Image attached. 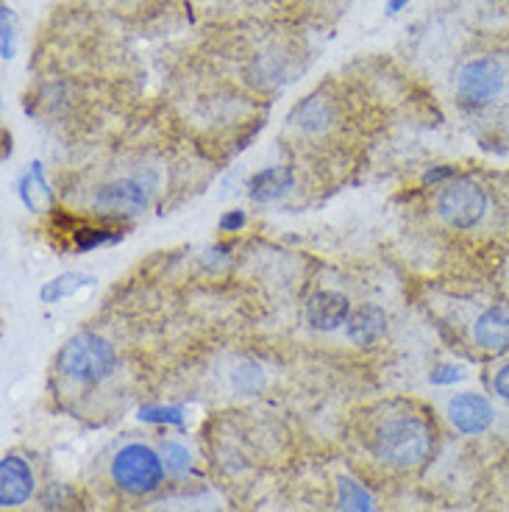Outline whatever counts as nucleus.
<instances>
[{"instance_id": "nucleus-15", "label": "nucleus", "mask_w": 509, "mask_h": 512, "mask_svg": "<svg viewBox=\"0 0 509 512\" xmlns=\"http://www.w3.org/2000/svg\"><path fill=\"white\" fill-rule=\"evenodd\" d=\"M92 284L90 276H78V273H64L59 279H53L51 284H45L42 287V301H48V304H56V301H62L67 295H73L81 287H87Z\"/></svg>"}, {"instance_id": "nucleus-5", "label": "nucleus", "mask_w": 509, "mask_h": 512, "mask_svg": "<svg viewBox=\"0 0 509 512\" xmlns=\"http://www.w3.org/2000/svg\"><path fill=\"white\" fill-rule=\"evenodd\" d=\"M92 206L103 218H137L148 209V190L137 179L109 181L95 192Z\"/></svg>"}, {"instance_id": "nucleus-6", "label": "nucleus", "mask_w": 509, "mask_h": 512, "mask_svg": "<svg viewBox=\"0 0 509 512\" xmlns=\"http://www.w3.org/2000/svg\"><path fill=\"white\" fill-rule=\"evenodd\" d=\"M504 84V73L496 59H473L457 73V92L468 106H484L496 98Z\"/></svg>"}, {"instance_id": "nucleus-7", "label": "nucleus", "mask_w": 509, "mask_h": 512, "mask_svg": "<svg viewBox=\"0 0 509 512\" xmlns=\"http://www.w3.org/2000/svg\"><path fill=\"white\" fill-rule=\"evenodd\" d=\"M448 418L465 435H482L484 429H490V423L496 418L493 404L484 396L476 393H459L448 401Z\"/></svg>"}, {"instance_id": "nucleus-8", "label": "nucleus", "mask_w": 509, "mask_h": 512, "mask_svg": "<svg viewBox=\"0 0 509 512\" xmlns=\"http://www.w3.org/2000/svg\"><path fill=\"white\" fill-rule=\"evenodd\" d=\"M348 315H351L348 298L343 293H334V290H320L306 304V320L318 332H334V329H340L345 320H348Z\"/></svg>"}, {"instance_id": "nucleus-16", "label": "nucleus", "mask_w": 509, "mask_h": 512, "mask_svg": "<svg viewBox=\"0 0 509 512\" xmlns=\"http://www.w3.org/2000/svg\"><path fill=\"white\" fill-rule=\"evenodd\" d=\"M159 457L165 462V468L170 474H187L190 471V451L181 443H162Z\"/></svg>"}, {"instance_id": "nucleus-17", "label": "nucleus", "mask_w": 509, "mask_h": 512, "mask_svg": "<svg viewBox=\"0 0 509 512\" xmlns=\"http://www.w3.org/2000/svg\"><path fill=\"white\" fill-rule=\"evenodd\" d=\"M140 421H151V423H181L184 415H181L176 407H145L140 412Z\"/></svg>"}, {"instance_id": "nucleus-4", "label": "nucleus", "mask_w": 509, "mask_h": 512, "mask_svg": "<svg viewBox=\"0 0 509 512\" xmlns=\"http://www.w3.org/2000/svg\"><path fill=\"white\" fill-rule=\"evenodd\" d=\"M437 212L454 229H473L487 212V192L471 179H454L437 195Z\"/></svg>"}, {"instance_id": "nucleus-11", "label": "nucleus", "mask_w": 509, "mask_h": 512, "mask_svg": "<svg viewBox=\"0 0 509 512\" xmlns=\"http://www.w3.org/2000/svg\"><path fill=\"white\" fill-rule=\"evenodd\" d=\"M384 332H387V315L382 307H373V304L354 309L345 320V334L357 346H373Z\"/></svg>"}, {"instance_id": "nucleus-14", "label": "nucleus", "mask_w": 509, "mask_h": 512, "mask_svg": "<svg viewBox=\"0 0 509 512\" xmlns=\"http://www.w3.org/2000/svg\"><path fill=\"white\" fill-rule=\"evenodd\" d=\"M337 499H340V512H376L368 490L351 476L337 479Z\"/></svg>"}, {"instance_id": "nucleus-9", "label": "nucleus", "mask_w": 509, "mask_h": 512, "mask_svg": "<svg viewBox=\"0 0 509 512\" xmlns=\"http://www.w3.org/2000/svg\"><path fill=\"white\" fill-rule=\"evenodd\" d=\"M34 493V474L20 457H3L0 462V504L20 507Z\"/></svg>"}, {"instance_id": "nucleus-1", "label": "nucleus", "mask_w": 509, "mask_h": 512, "mask_svg": "<svg viewBox=\"0 0 509 512\" xmlns=\"http://www.w3.org/2000/svg\"><path fill=\"white\" fill-rule=\"evenodd\" d=\"M432 451V429L420 418H395L384 423L376 435V454L387 465L412 468L429 457Z\"/></svg>"}, {"instance_id": "nucleus-10", "label": "nucleus", "mask_w": 509, "mask_h": 512, "mask_svg": "<svg viewBox=\"0 0 509 512\" xmlns=\"http://www.w3.org/2000/svg\"><path fill=\"white\" fill-rule=\"evenodd\" d=\"M473 337H476V346H482L484 351L509 348V304L484 309L473 326Z\"/></svg>"}, {"instance_id": "nucleus-22", "label": "nucleus", "mask_w": 509, "mask_h": 512, "mask_svg": "<svg viewBox=\"0 0 509 512\" xmlns=\"http://www.w3.org/2000/svg\"><path fill=\"white\" fill-rule=\"evenodd\" d=\"M409 3H412V0H390V3H387V14H398L404 6H409Z\"/></svg>"}, {"instance_id": "nucleus-19", "label": "nucleus", "mask_w": 509, "mask_h": 512, "mask_svg": "<svg viewBox=\"0 0 509 512\" xmlns=\"http://www.w3.org/2000/svg\"><path fill=\"white\" fill-rule=\"evenodd\" d=\"M462 376H465V371H462L459 365H440V368L432 373V382L434 384H454V382H459Z\"/></svg>"}, {"instance_id": "nucleus-13", "label": "nucleus", "mask_w": 509, "mask_h": 512, "mask_svg": "<svg viewBox=\"0 0 509 512\" xmlns=\"http://www.w3.org/2000/svg\"><path fill=\"white\" fill-rule=\"evenodd\" d=\"M20 195H23V204L31 209V212H39V209H48L53 201V192L48 187V181L42 176L39 165L31 167V173H26V179L20 181Z\"/></svg>"}, {"instance_id": "nucleus-2", "label": "nucleus", "mask_w": 509, "mask_h": 512, "mask_svg": "<svg viewBox=\"0 0 509 512\" xmlns=\"http://www.w3.org/2000/svg\"><path fill=\"white\" fill-rule=\"evenodd\" d=\"M115 348L98 334H78L59 354V368L67 379L81 384H98L115 373Z\"/></svg>"}, {"instance_id": "nucleus-20", "label": "nucleus", "mask_w": 509, "mask_h": 512, "mask_svg": "<svg viewBox=\"0 0 509 512\" xmlns=\"http://www.w3.org/2000/svg\"><path fill=\"white\" fill-rule=\"evenodd\" d=\"M493 387H496L498 396L507 398V401H509V365H504V368L496 373V379H493Z\"/></svg>"}, {"instance_id": "nucleus-12", "label": "nucleus", "mask_w": 509, "mask_h": 512, "mask_svg": "<svg viewBox=\"0 0 509 512\" xmlns=\"http://www.w3.org/2000/svg\"><path fill=\"white\" fill-rule=\"evenodd\" d=\"M293 187L290 167H265L251 179V198L259 204H270Z\"/></svg>"}, {"instance_id": "nucleus-3", "label": "nucleus", "mask_w": 509, "mask_h": 512, "mask_svg": "<svg viewBox=\"0 0 509 512\" xmlns=\"http://www.w3.org/2000/svg\"><path fill=\"white\" fill-rule=\"evenodd\" d=\"M112 479L126 493L145 496L162 485V457L142 443H128L112 460Z\"/></svg>"}, {"instance_id": "nucleus-18", "label": "nucleus", "mask_w": 509, "mask_h": 512, "mask_svg": "<svg viewBox=\"0 0 509 512\" xmlns=\"http://www.w3.org/2000/svg\"><path fill=\"white\" fill-rule=\"evenodd\" d=\"M0 26H3V59L9 62L14 56V23H12V12L9 9H0Z\"/></svg>"}, {"instance_id": "nucleus-21", "label": "nucleus", "mask_w": 509, "mask_h": 512, "mask_svg": "<svg viewBox=\"0 0 509 512\" xmlns=\"http://www.w3.org/2000/svg\"><path fill=\"white\" fill-rule=\"evenodd\" d=\"M242 223H245V215H242V212H231V215H226V218L220 220V226H223L226 231L240 229Z\"/></svg>"}]
</instances>
